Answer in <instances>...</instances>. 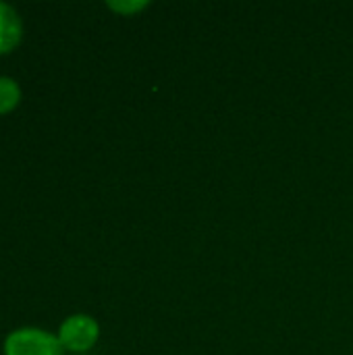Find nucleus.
I'll return each mask as SVG.
<instances>
[{"mask_svg": "<svg viewBox=\"0 0 353 355\" xmlns=\"http://www.w3.org/2000/svg\"><path fill=\"white\" fill-rule=\"evenodd\" d=\"M58 335L42 329H17L4 341V355H62Z\"/></svg>", "mask_w": 353, "mask_h": 355, "instance_id": "nucleus-1", "label": "nucleus"}, {"mask_svg": "<svg viewBox=\"0 0 353 355\" xmlns=\"http://www.w3.org/2000/svg\"><path fill=\"white\" fill-rule=\"evenodd\" d=\"M21 100V87L10 77H0V114L10 112Z\"/></svg>", "mask_w": 353, "mask_h": 355, "instance_id": "nucleus-4", "label": "nucleus"}, {"mask_svg": "<svg viewBox=\"0 0 353 355\" xmlns=\"http://www.w3.org/2000/svg\"><path fill=\"white\" fill-rule=\"evenodd\" d=\"M106 6H108L110 10L119 12V15L131 17V15H137L139 10L148 8V2H146V0H127V2H125V0H119V2L110 0V2H106Z\"/></svg>", "mask_w": 353, "mask_h": 355, "instance_id": "nucleus-5", "label": "nucleus"}, {"mask_svg": "<svg viewBox=\"0 0 353 355\" xmlns=\"http://www.w3.org/2000/svg\"><path fill=\"white\" fill-rule=\"evenodd\" d=\"M58 339L64 349L83 354L89 352L100 339V324L87 314H73L62 320L58 329Z\"/></svg>", "mask_w": 353, "mask_h": 355, "instance_id": "nucleus-2", "label": "nucleus"}, {"mask_svg": "<svg viewBox=\"0 0 353 355\" xmlns=\"http://www.w3.org/2000/svg\"><path fill=\"white\" fill-rule=\"evenodd\" d=\"M21 33H23V23L19 12L10 4L0 2V54L15 50L17 44L21 42Z\"/></svg>", "mask_w": 353, "mask_h": 355, "instance_id": "nucleus-3", "label": "nucleus"}]
</instances>
